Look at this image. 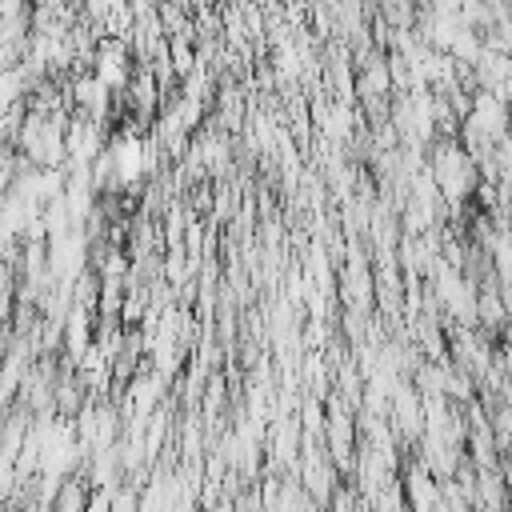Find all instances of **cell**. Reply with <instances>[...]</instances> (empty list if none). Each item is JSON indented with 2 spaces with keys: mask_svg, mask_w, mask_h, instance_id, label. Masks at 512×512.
I'll return each mask as SVG.
<instances>
[{
  "mask_svg": "<svg viewBox=\"0 0 512 512\" xmlns=\"http://www.w3.org/2000/svg\"><path fill=\"white\" fill-rule=\"evenodd\" d=\"M428 180H432V188H436L448 204H460L468 192H476V188H480L476 160L460 148V140H440V144L432 148Z\"/></svg>",
  "mask_w": 512,
  "mask_h": 512,
  "instance_id": "6da1fadb",
  "label": "cell"
},
{
  "mask_svg": "<svg viewBox=\"0 0 512 512\" xmlns=\"http://www.w3.org/2000/svg\"><path fill=\"white\" fill-rule=\"evenodd\" d=\"M68 96L76 100V108L84 112V120H104V112H108V104H112V92H108L92 72L76 76L72 88H68Z\"/></svg>",
  "mask_w": 512,
  "mask_h": 512,
  "instance_id": "7a4b0ae2",
  "label": "cell"
},
{
  "mask_svg": "<svg viewBox=\"0 0 512 512\" xmlns=\"http://www.w3.org/2000/svg\"><path fill=\"white\" fill-rule=\"evenodd\" d=\"M88 496H92V484L84 476H64L52 488L48 512H88Z\"/></svg>",
  "mask_w": 512,
  "mask_h": 512,
  "instance_id": "3957f363",
  "label": "cell"
},
{
  "mask_svg": "<svg viewBox=\"0 0 512 512\" xmlns=\"http://www.w3.org/2000/svg\"><path fill=\"white\" fill-rule=\"evenodd\" d=\"M40 4H60V0H40Z\"/></svg>",
  "mask_w": 512,
  "mask_h": 512,
  "instance_id": "277c9868",
  "label": "cell"
}]
</instances>
